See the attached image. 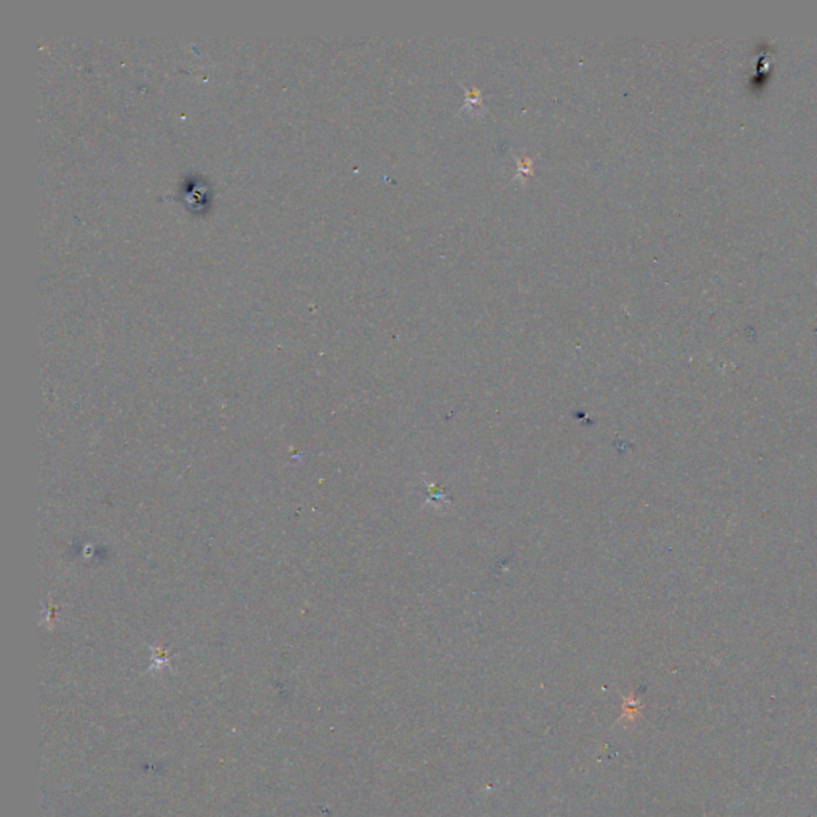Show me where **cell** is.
<instances>
[{
    "mask_svg": "<svg viewBox=\"0 0 817 817\" xmlns=\"http://www.w3.org/2000/svg\"><path fill=\"white\" fill-rule=\"evenodd\" d=\"M468 106L473 104V106H479L481 104V93H479V90H471L468 91Z\"/></svg>",
    "mask_w": 817,
    "mask_h": 817,
    "instance_id": "1",
    "label": "cell"
}]
</instances>
